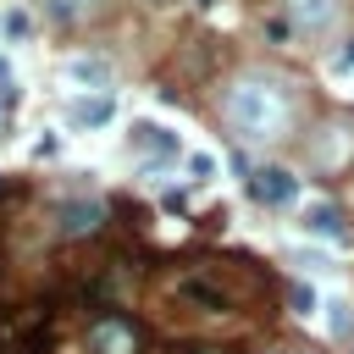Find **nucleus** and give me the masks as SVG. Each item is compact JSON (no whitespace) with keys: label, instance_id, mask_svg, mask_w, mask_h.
Wrapping results in <instances>:
<instances>
[{"label":"nucleus","instance_id":"obj_13","mask_svg":"<svg viewBox=\"0 0 354 354\" xmlns=\"http://www.w3.org/2000/svg\"><path fill=\"white\" fill-rule=\"evenodd\" d=\"M288 299H293V310H304V315H310V310H315V293H310V288H293V293H288Z\"/></svg>","mask_w":354,"mask_h":354},{"label":"nucleus","instance_id":"obj_11","mask_svg":"<svg viewBox=\"0 0 354 354\" xmlns=\"http://www.w3.org/2000/svg\"><path fill=\"white\" fill-rule=\"evenodd\" d=\"M28 28H33V22H28V11H11V17H6V33H11V39H22Z\"/></svg>","mask_w":354,"mask_h":354},{"label":"nucleus","instance_id":"obj_7","mask_svg":"<svg viewBox=\"0 0 354 354\" xmlns=\"http://www.w3.org/2000/svg\"><path fill=\"white\" fill-rule=\"evenodd\" d=\"M133 144H138V149H155V155H177V138H171L166 127H155V122H138V127H133Z\"/></svg>","mask_w":354,"mask_h":354},{"label":"nucleus","instance_id":"obj_12","mask_svg":"<svg viewBox=\"0 0 354 354\" xmlns=\"http://www.w3.org/2000/svg\"><path fill=\"white\" fill-rule=\"evenodd\" d=\"M188 171H194V177H210L216 160H210V155H188Z\"/></svg>","mask_w":354,"mask_h":354},{"label":"nucleus","instance_id":"obj_15","mask_svg":"<svg viewBox=\"0 0 354 354\" xmlns=\"http://www.w3.org/2000/svg\"><path fill=\"white\" fill-rule=\"evenodd\" d=\"M199 354H221V348H199Z\"/></svg>","mask_w":354,"mask_h":354},{"label":"nucleus","instance_id":"obj_6","mask_svg":"<svg viewBox=\"0 0 354 354\" xmlns=\"http://www.w3.org/2000/svg\"><path fill=\"white\" fill-rule=\"evenodd\" d=\"M111 111H116L111 94H88V100H72V105H66V122H72V127H105Z\"/></svg>","mask_w":354,"mask_h":354},{"label":"nucleus","instance_id":"obj_2","mask_svg":"<svg viewBox=\"0 0 354 354\" xmlns=\"http://www.w3.org/2000/svg\"><path fill=\"white\" fill-rule=\"evenodd\" d=\"M83 348H88V354H138V332H133L127 315H111V310H105V315L88 321Z\"/></svg>","mask_w":354,"mask_h":354},{"label":"nucleus","instance_id":"obj_14","mask_svg":"<svg viewBox=\"0 0 354 354\" xmlns=\"http://www.w3.org/2000/svg\"><path fill=\"white\" fill-rule=\"evenodd\" d=\"M337 66H343V72H354V44H348V50L337 55Z\"/></svg>","mask_w":354,"mask_h":354},{"label":"nucleus","instance_id":"obj_3","mask_svg":"<svg viewBox=\"0 0 354 354\" xmlns=\"http://www.w3.org/2000/svg\"><path fill=\"white\" fill-rule=\"evenodd\" d=\"M100 221H105V205H100V199H72V205H61V210H55L61 238H94V232H100Z\"/></svg>","mask_w":354,"mask_h":354},{"label":"nucleus","instance_id":"obj_4","mask_svg":"<svg viewBox=\"0 0 354 354\" xmlns=\"http://www.w3.org/2000/svg\"><path fill=\"white\" fill-rule=\"evenodd\" d=\"M249 194H254L260 205H293L299 183H293V171H282V166H260V171H249Z\"/></svg>","mask_w":354,"mask_h":354},{"label":"nucleus","instance_id":"obj_10","mask_svg":"<svg viewBox=\"0 0 354 354\" xmlns=\"http://www.w3.org/2000/svg\"><path fill=\"white\" fill-rule=\"evenodd\" d=\"M66 72H72V77H83V83H111V72H105L100 61H72Z\"/></svg>","mask_w":354,"mask_h":354},{"label":"nucleus","instance_id":"obj_1","mask_svg":"<svg viewBox=\"0 0 354 354\" xmlns=\"http://www.w3.org/2000/svg\"><path fill=\"white\" fill-rule=\"evenodd\" d=\"M221 116H227V127H232L243 144H277V138H288V127H293V94H288V83L271 77V72H243V77L221 94Z\"/></svg>","mask_w":354,"mask_h":354},{"label":"nucleus","instance_id":"obj_9","mask_svg":"<svg viewBox=\"0 0 354 354\" xmlns=\"http://www.w3.org/2000/svg\"><path fill=\"white\" fill-rule=\"evenodd\" d=\"M94 6H100V0H44V11H50L55 22H83V17H94Z\"/></svg>","mask_w":354,"mask_h":354},{"label":"nucleus","instance_id":"obj_16","mask_svg":"<svg viewBox=\"0 0 354 354\" xmlns=\"http://www.w3.org/2000/svg\"><path fill=\"white\" fill-rule=\"evenodd\" d=\"M348 354H354V348H348Z\"/></svg>","mask_w":354,"mask_h":354},{"label":"nucleus","instance_id":"obj_5","mask_svg":"<svg viewBox=\"0 0 354 354\" xmlns=\"http://www.w3.org/2000/svg\"><path fill=\"white\" fill-rule=\"evenodd\" d=\"M282 6H288V22H293V28H304V33L332 28V22H337V11H343V0H282Z\"/></svg>","mask_w":354,"mask_h":354},{"label":"nucleus","instance_id":"obj_8","mask_svg":"<svg viewBox=\"0 0 354 354\" xmlns=\"http://www.w3.org/2000/svg\"><path fill=\"white\" fill-rule=\"evenodd\" d=\"M304 227H310V232H321V238H343V216H337V205H310Z\"/></svg>","mask_w":354,"mask_h":354}]
</instances>
